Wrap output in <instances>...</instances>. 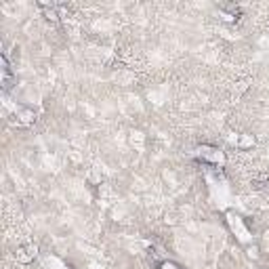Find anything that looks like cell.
<instances>
[{
  "mask_svg": "<svg viewBox=\"0 0 269 269\" xmlns=\"http://www.w3.org/2000/svg\"><path fill=\"white\" fill-rule=\"evenodd\" d=\"M196 156L202 160V162H210V164H223L225 162V156H223V151L221 150H217V147L213 145H202V147H198L196 150Z\"/></svg>",
  "mask_w": 269,
  "mask_h": 269,
  "instance_id": "obj_1",
  "label": "cell"
},
{
  "mask_svg": "<svg viewBox=\"0 0 269 269\" xmlns=\"http://www.w3.org/2000/svg\"><path fill=\"white\" fill-rule=\"evenodd\" d=\"M17 118H19V122H21V124H32L36 120V112L30 110V107H23V110L17 112Z\"/></svg>",
  "mask_w": 269,
  "mask_h": 269,
  "instance_id": "obj_2",
  "label": "cell"
},
{
  "mask_svg": "<svg viewBox=\"0 0 269 269\" xmlns=\"http://www.w3.org/2000/svg\"><path fill=\"white\" fill-rule=\"evenodd\" d=\"M13 84H15V76H13V74H2V91L9 93L13 88Z\"/></svg>",
  "mask_w": 269,
  "mask_h": 269,
  "instance_id": "obj_3",
  "label": "cell"
}]
</instances>
